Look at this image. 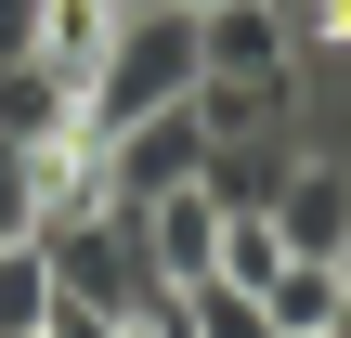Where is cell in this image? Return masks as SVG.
Returning <instances> with one entry per match:
<instances>
[{"label": "cell", "mask_w": 351, "mask_h": 338, "mask_svg": "<svg viewBox=\"0 0 351 338\" xmlns=\"http://www.w3.org/2000/svg\"><path fill=\"white\" fill-rule=\"evenodd\" d=\"M195 78H208L195 0H130L117 39H104V65H91V91H78V130H130L156 104H195Z\"/></svg>", "instance_id": "obj_1"}, {"label": "cell", "mask_w": 351, "mask_h": 338, "mask_svg": "<svg viewBox=\"0 0 351 338\" xmlns=\"http://www.w3.org/2000/svg\"><path fill=\"white\" fill-rule=\"evenodd\" d=\"M39 248H52V300H78V313H117V326H156V313H182V287L156 274V248H143V221H130V208L52 221Z\"/></svg>", "instance_id": "obj_2"}, {"label": "cell", "mask_w": 351, "mask_h": 338, "mask_svg": "<svg viewBox=\"0 0 351 338\" xmlns=\"http://www.w3.org/2000/svg\"><path fill=\"white\" fill-rule=\"evenodd\" d=\"M104 182H117V208H156L182 182H208V117L195 104H156V117L104 130Z\"/></svg>", "instance_id": "obj_3"}, {"label": "cell", "mask_w": 351, "mask_h": 338, "mask_svg": "<svg viewBox=\"0 0 351 338\" xmlns=\"http://www.w3.org/2000/svg\"><path fill=\"white\" fill-rule=\"evenodd\" d=\"M274 234H287L300 261H339V248H351V169H339V156H287V182H274Z\"/></svg>", "instance_id": "obj_4"}, {"label": "cell", "mask_w": 351, "mask_h": 338, "mask_svg": "<svg viewBox=\"0 0 351 338\" xmlns=\"http://www.w3.org/2000/svg\"><path fill=\"white\" fill-rule=\"evenodd\" d=\"M130 221H143V248H156L169 287H208V274H221V221H234V208H221L208 182H182V195H156V208H130Z\"/></svg>", "instance_id": "obj_5"}, {"label": "cell", "mask_w": 351, "mask_h": 338, "mask_svg": "<svg viewBox=\"0 0 351 338\" xmlns=\"http://www.w3.org/2000/svg\"><path fill=\"white\" fill-rule=\"evenodd\" d=\"M247 300H261V326H274V338H339V326H351V287H339V261H300V248H287V261H274V274H261Z\"/></svg>", "instance_id": "obj_6"}, {"label": "cell", "mask_w": 351, "mask_h": 338, "mask_svg": "<svg viewBox=\"0 0 351 338\" xmlns=\"http://www.w3.org/2000/svg\"><path fill=\"white\" fill-rule=\"evenodd\" d=\"M65 130H78V91L39 52H0V143H65Z\"/></svg>", "instance_id": "obj_7"}, {"label": "cell", "mask_w": 351, "mask_h": 338, "mask_svg": "<svg viewBox=\"0 0 351 338\" xmlns=\"http://www.w3.org/2000/svg\"><path fill=\"white\" fill-rule=\"evenodd\" d=\"M117 13H130V0H39V39H26V52H39L65 91H91V65H104V39H117Z\"/></svg>", "instance_id": "obj_8"}, {"label": "cell", "mask_w": 351, "mask_h": 338, "mask_svg": "<svg viewBox=\"0 0 351 338\" xmlns=\"http://www.w3.org/2000/svg\"><path fill=\"white\" fill-rule=\"evenodd\" d=\"M39 326H52V248L0 234V338H39Z\"/></svg>", "instance_id": "obj_9"}, {"label": "cell", "mask_w": 351, "mask_h": 338, "mask_svg": "<svg viewBox=\"0 0 351 338\" xmlns=\"http://www.w3.org/2000/svg\"><path fill=\"white\" fill-rule=\"evenodd\" d=\"M182 326H195V338H274V326H261V300H247V287H221V274H208V287H182Z\"/></svg>", "instance_id": "obj_10"}, {"label": "cell", "mask_w": 351, "mask_h": 338, "mask_svg": "<svg viewBox=\"0 0 351 338\" xmlns=\"http://www.w3.org/2000/svg\"><path fill=\"white\" fill-rule=\"evenodd\" d=\"M0 234H39V156L0 143Z\"/></svg>", "instance_id": "obj_11"}, {"label": "cell", "mask_w": 351, "mask_h": 338, "mask_svg": "<svg viewBox=\"0 0 351 338\" xmlns=\"http://www.w3.org/2000/svg\"><path fill=\"white\" fill-rule=\"evenodd\" d=\"M300 52H351V0H274Z\"/></svg>", "instance_id": "obj_12"}, {"label": "cell", "mask_w": 351, "mask_h": 338, "mask_svg": "<svg viewBox=\"0 0 351 338\" xmlns=\"http://www.w3.org/2000/svg\"><path fill=\"white\" fill-rule=\"evenodd\" d=\"M39 39V0H0V52H26Z\"/></svg>", "instance_id": "obj_13"}, {"label": "cell", "mask_w": 351, "mask_h": 338, "mask_svg": "<svg viewBox=\"0 0 351 338\" xmlns=\"http://www.w3.org/2000/svg\"><path fill=\"white\" fill-rule=\"evenodd\" d=\"M339 287H351V248H339Z\"/></svg>", "instance_id": "obj_14"}]
</instances>
